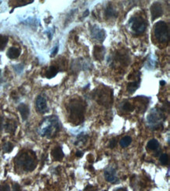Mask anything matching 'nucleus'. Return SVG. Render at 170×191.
I'll return each instance as SVG.
<instances>
[{
  "label": "nucleus",
  "mask_w": 170,
  "mask_h": 191,
  "mask_svg": "<svg viewBox=\"0 0 170 191\" xmlns=\"http://www.w3.org/2000/svg\"><path fill=\"white\" fill-rule=\"evenodd\" d=\"M60 129V120L57 116L52 115L44 119L40 125L39 132L42 136H46L48 138L53 137Z\"/></svg>",
  "instance_id": "1"
},
{
  "label": "nucleus",
  "mask_w": 170,
  "mask_h": 191,
  "mask_svg": "<svg viewBox=\"0 0 170 191\" xmlns=\"http://www.w3.org/2000/svg\"><path fill=\"white\" fill-rule=\"evenodd\" d=\"M17 164L26 172H31L36 167V157L34 153H23L17 158Z\"/></svg>",
  "instance_id": "2"
},
{
  "label": "nucleus",
  "mask_w": 170,
  "mask_h": 191,
  "mask_svg": "<svg viewBox=\"0 0 170 191\" xmlns=\"http://www.w3.org/2000/svg\"><path fill=\"white\" fill-rule=\"evenodd\" d=\"M84 111L85 109L83 103L78 100H73L69 106L70 117L71 118V121L76 122L75 125L82 123L84 118Z\"/></svg>",
  "instance_id": "3"
},
{
  "label": "nucleus",
  "mask_w": 170,
  "mask_h": 191,
  "mask_svg": "<svg viewBox=\"0 0 170 191\" xmlns=\"http://www.w3.org/2000/svg\"><path fill=\"white\" fill-rule=\"evenodd\" d=\"M155 35L161 42H167L169 39V26L164 21H158L155 26Z\"/></svg>",
  "instance_id": "4"
},
{
  "label": "nucleus",
  "mask_w": 170,
  "mask_h": 191,
  "mask_svg": "<svg viewBox=\"0 0 170 191\" xmlns=\"http://www.w3.org/2000/svg\"><path fill=\"white\" fill-rule=\"evenodd\" d=\"M130 28L137 35H141L146 31L147 24L144 18L140 17H133L129 21Z\"/></svg>",
  "instance_id": "5"
},
{
  "label": "nucleus",
  "mask_w": 170,
  "mask_h": 191,
  "mask_svg": "<svg viewBox=\"0 0 170 191\" xmlns=\"http://www.w3.org/2000/svg\"><path fill=\"white\" fill-rule=\"evenodd\" d=\"M165 119L162 111L159 109H153L147 117V121L151 128L159 127Z\"/></svg>",
  "instance_id": "6"
},
{
  "label": "nucleus",
  "mask_w": 170,
  "mask_h": 191,
  "mask_svg": "<svg viewBox=\"0 0 170 191\" xmlns=\"http://www.w3.org/2000/svg\"><path fill=\"white\" fill-rule=\"evenodd\" d=\"M91 37L96 41L103 42L106 38V32L103 29L100 28L98 26H93L90 29Z\"/></svg>",
  "instance_id": "7"
},
{
  "label": "nucleus",
  "mask_w": 170,
  "mask_h": 191,
  "mask_svg": "<svg viewBox=\"0 0 170 191\" xmlns=\"http://www.w3.org/2000/svg\"><path fill=\"white\" fill-rule=\"evenodd\" d=\"M35 107L39 114H45L48 111L46 100L42 96H39L35 100Z\"/></svg>",
  "instance_id": "8"
},
{
  "label": "nucleus",
  "mask_w": 170,
  "mask_h": 191,
  "mask_svg": "<svg viewBox=\"0 0 170 191\" xmlns=\"http://www.w3.org/2000/svg\"><path fill=\"white\" fill-rule=\"evenodd\" d=\"M151 13L152 21H155L160 17H162L163 14V8L162 5L158 3H154L151 7Z\"/></svg>",
  "instance_id": "9"
},
{
  "label": "nucleus",
  "mask_w": 170,
  "mask_h": 191,
  "mask_svg": "<svg viewBox=\"0 0 170 191\" xmlns=\"http://www.w3.org/2000/svg\"><path fill=\"white\" fill-rule=\"evenodd\" d=\"M104 177H105L106 180L114 183L118 182V177L116 175V170L112 167H109L104 171Z\"/></svg>",
  "instance_id": "10"
},
{
  "label": "nucleus",
  "mask_w": 170,
  "mask_h": 191,
  "mask_svg": "<svg viewBox=\"0 0 170 191\" xmlns=\"http://www.w3.org/2000/svg\"><path fill=\"white\" fill-rule=\"evenodd\" d=\"M104 54H105V49L103 46H96L94 47V50H93V56L95 57V59L97 60H102L104 57Z\"/></svg>",
  "instance_id": "11"
},
{
  "label": "nucleus",
  "mask_w": 170,
  "mask_h": 191,
  "mask_svg": "<svg viewBox=\"0 0 170 191\" xmlns=\"http://www.w3.org/2000/svg\"><path fill=\"white\" fill-rule=\"evenodd\" d=\"M18 111L20 112V114L21 115V118L24 121H26L29 116L30 114V111H29V107L24 103H21L18 106Z\"/></svg>",
  "instance_id": "12"
},
{
  "label": "nucleus",
  "mask_w": 170,
  "mask_h": 191,
  "mask_svg": "<svg viewBox=\"0 0 170 191\" xmlns=\"http://www.w3.org/2000/svg\"><path fill=\"white\" fill-rule=\"evenodd\" d=\"M51 154L53 158L55 161H61L64 158V157H65L64 152H63L62 148L60 147H55L54 149L52 150Z\"/></svg>",
  "instance_id": "13"
},
{
  "label": "nucleus",
  "mask_w": 170,
  "mask_h": 191,
  "mask_svg": "<svg viewBox=\"0 0 170 191\" xmlns=\"http://www.w3.org/2000/svg\"><path fill=\"white\" fill-rule=\"evenodd\" d=\"M20 55H21V49L17 48V47L10 48L8 49L7 53H6V56L10 59H17V58H18Z\"/></svg>",
  "instance_id": "14"
},
{
  "label": "nucleus",
  "mask_w": 170,
  "mask_h": 191,
  "mask_svg": "<svg viewBox=\"0 0 170 191\" xmlns=\"http://www.w3.org/2000/svg\"><path fill=\"white\" fill-rule=\"evenodd\" d=\"M105 15L108 18H112V17H117L118 12L112 6H108L105 10Z\"/></svg>",
  "instance_id": "15"
},
{
  "label": "nucleus",
  "mask_w": 170,
  "mask_h": 191,
  "mask_svg": "<svg viewBox=\"0 0 170 191\" xmlns=\"http://www.w3.org/2000/svg\"><path fill=\"white\" fill-rule=\"evenodd\" d=\"M147 147L151 150H157L159 148V143L157 140L153 139V140H151L149 142L147 143Z\"/></svg>",
  "instance_id": "16"
},
{
  "label": "nucleus",
  "mask_w": 170,
  "mask_h": 191,
  "mask_svg": "<svg viewBox=\"0 0 170 191\" xmlns=\"http://www.w3.org/2000/svg\"><path fill=\"white\" fill-rule=\"evenodd\" d=\"M57 73H58L57 67H55V66H51L49 68V70L47 71L46 73V77L47 78H52L55 77Z\"/></svg>",
  "instance_id": "17"
},
{
  "label": "nucleus",
  "mask_w": 170,
  "mask_h": 191,
  "mask_svg": "<svg viewBox=\"0 0 170 191\" xmlns=\"http://www.w3.org/2000/svg\"><path fill=\"white\" fill-rule=\"evenodd\" d=\"M6 131L10 133H13L15 132L16 128H17V125H16L15 121H8L7 123L6 124Z\"/></svg>",
  "instance_id": "18"
},
{
  "label": "nucleus",
  "mask_w": 170,
  "mask_h": 191,
  "mask_svg": "<svg viewBox=\"0 0 170 191\" xmlns=\"http://www.w3.org/2000/svg\"><path fill=\"white\" fill-rule=\"evenodd\" d=\"M139 87V81L129 83L127 86V90L129 93H133Z\"/></svg>",
  "instance_id": "19"
},
{
  "label": "nucleus",
  "mask_w": 170,
  "mask_h": 191,
  "mask_svg": "<svg viewBox=\"0 0 170 191\" xmlns=\"http://www.w3.org/2000/svg\"><path fill=\"white\" fill-rule=\"evenodd\" d=\"M132 143V138L130 136H125L120 140V145L121 147L126 148L128 146L131 144Z\"/></svg>",
  "instance_id": "20"
},
{
  "label": "nucleus",
  "mask_w": 170,
  "mask_h": 191,
  "mask_svg": "<svg viewBox=\"0 0 170 191\" xmlns=\"http://www.w3.org/2000/svg\"><path fill=\"white\" fill-rule=\"evenodd\" d=\"M8 43V37L0 35V51H3L5 49Z\"/></svg>",
  "instance_id": "21"
},
{
  "label": "nucleus",
  "mask_w": 170,
  "mask_h": 191,
  "mask_svg": "<svg viewBox=\"0 0 170 191\" xmlns=\"http://www.w3.org/2000/svg\"><path fill=\"white\" fill-rule=\"evenodd\" d=\"M3 150H4V152L10 153V152H11L12 150H13V145L10 142L6 143L5 144L3 145Z\"/></svg>",
  "instance_id": "22"
},
{
  "label": "nucleus",
  "mask_w": 170,
  "mask_h": 191,
  "mask_svg": "<svg viewBox=\"0 0 170 191\" xmlns=\"http://www.w3.org/2000/svg\"><path fill=\"white\" fill-rule=\"evenodd\" d=\"M160 162L163 165H169V156L166 154H162L160 156Z\"/></svg>",
  "instance_id": "23"
},
{
  "label": "nucleus",
  "mask_w": 170,
  "mask_h": 191,
  "mask_svg": "<svg viewBox=\"0 0 170 191\" xmlns=\"http://www.w3.org/2000/svg\"><path fill=\"white\" fill-rule=\"evenodd\" d=\"M122 109L126 111H133V106L129 103H124L122 104Z\"/></svg>",
  "instance_id": "24"
},
{
  "label": "nucleus",
  "mask_w": 170,
  "mask_h": 191,
  "mask_svg": "<svg viewBox=\"0 0 170 191\" xmlns=\"http://www.w3.org/2000/svg\"><path fill=\"white\" fill-rule=\"evenodd\" d=\"M86 139H87V136L84 134V133H81V134L78 135V136L77 141L78 143H80V142L84 143V142H85Z\"/></svg>",
  "instance_id": "25"
},
{
  "label": "nucleus",
  "mask_w": 170,
  "mask_h": 191,
  "mask_svg": "<svg viewBox=\"0 0 170 191\" xmlns=\"http://www.w3.org/2000/svg\"><path fill=\"white\" fill-rule=\"evenodd\" d=\"M0 191H10V186L8 184H3L0 187Z\"/></svg>",
  "instance_id": "26"
},
{
  "label": "nucleus",
  "mask_w": 170,
  "mask_h": 191,
  "mask_svg": "<svg viewBox=\"0 0 170 191\" xmlns=\"http://www.w3.org/2000/svg\"><path fill=\"white\" fill-rule=\"evenodd\" d=\"M116 145H117V139L116 138H113L112 140L110 141V147L111 148H114L116 147Z\"/></svg>",
  "instance_id": "27"
},
{
  "label": "nucleus",
  "mask_w": 170,
  "mask_h": 191,
  "mask_svg": "<svg viewBox=\"0 0 170 191\" xmlns=\"http://www.w3.org/2000/svg\"><path fill=\"white\" fill-rule=\"evenodd\" d=\"M58 50H59V47H58V46H55L54 49H53V51L51 52V57H54V56H56V54L57 53Z\"/></svg>",
  "instance_id": "28"
},
{
  "label": "nucleus",
  "mask_w": 170,
  "mask_h": 191,
  "mask_svg": "<svg viewBox=\"0 0 170 191\" xmlns=\"http://www.w3.org/2000/svg\"><path fill=\"white\" fill-rule=\"evenodd\" d=\"M13 191H21V186L17 183L13 184Z\"/></svg>",
  "instance_id": "29"
},
{
  "label": "nucleus",
  "mask_w": 170,
  "mask_h": 191,
  "mask_svg": "<svg viewBox=\"0 0 170 191\" xmlns=\"http://www.w3.org/2000/svg\"><path fill=\"white\" fill-rule=\"evenodd\" d=\"M23 67L22 65H15V66H14V69H15V71L17 73H21L23 69H20V67Z\"/></svg>",
  "instance_id": "30"
},
{
  "label": "nucleus",
  "mask_w": 170,
  "mask_h": 191,
  "mask_svg": "<svg viewBox=\"0 0 170 191\" xmlns=\"http://www.w3.org/2000/svg\"><path fill=\"white\" fill-rule=\"evenodd\" d=\"M76 156L78 157V158H82L83 156V153L81 152V151H77V152H76Z\"/></svg>",
  "instance_id": "31"
},
{
  "label": "nucleus",
  "mask_w": 170,
  "mask_h": 191,
  "mask_svg": "<svg viewBox=\"0 0 170 191\" xmlns=\"http://www.w3.org/2000/svg\"><path fill=\"white\" fill-rule=\"evenodd\" d=\"M114 191H127V190L126 188H123V187H120V188L116 189Z\"/></svg>",
  "instance_id": "32"
},
{
  "label": "nucleus",
  "mask_w": 170,
  "mask_h": 191,
  "mask_svg": "<svg viewBox=\"0 0 170 191\" xmlns=\"http://www.w3.org/2000/svg\"><path fill=\"white\" fill-rule=\"evenodd\" d=\"M89 13H90V11H89V10H86L85 13H83V17H86L89 15Z\"/></svg>",
  "instance_id": "33"
},
{
  "label": "nucleus",
  "mask_w": 170,
  "mask_h": 191,
  "mask_svg": "<svg viewBox=\"0 0 170 191\" xmlns=\"http://www.w3.org/2000/svg\"><path fill=\"white\" fill-rule=\"evenodd\" d=\"M160 84H161L162 85H165V81H161V82H160Z\"/></svg>",
  "instance_id": "34"
}]
</instances>
